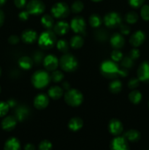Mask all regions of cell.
<instances>
[{"instance_id":"16","label":"cell","mask_w":149,"mask_h":150,"mask_svg":"<svg viewBox=\"0 0 149 150\" xmlns=\"http://www.w3.org/2000/svg\"><path fill=\"white\" fill-rule=\"evenodd\" d=\"M145 40V35L141 30H138L133 33L129 38V42L132 46L137 47L140 46L144 42Z\"/></svg>"},{"instance_id":"5","label":"cell","mask_w":149,"mask_h":150,"mask_svg":"<svg viewBox=\"0 0 149 150\" xmlns=\"http://www.w3.org/2000/svg\"><path fill=\"white\" fill-rule=\"evenodd\" d=\"M64 100L70 106L77 107L83 102V95L78 89H70L64 94Z\"/></svg>"},{"instance_id":"44","label":"cell","mask_w":149,"mask_h":150,"mask_svg":"<svg viewBox=\"0 0 149 150\" xmlns=\"http://www.w3.org/2000/svg\"><path fill=\"white\" fill-rule=\"evenodd\" d=\"M140 51H139L138 49H137V48H133V49H131V51H130L129 56V57L131 59H132L133 60H135L137 59L140 57Z\"/></svg>"},{"instance_id":"2","label":"cell","mask_w":149,"mask_h":150,"mask_svg":"<svg viewBox=\"0 0 149 150\" xmlns=\"http://www.w3.org/2000/svg\"><path fill=\"white\" fill-rule=\"evenodd\" d=\"M38 45L42 49L48 50L56 45V35L51 29H46L38 37Z\"/></svg>"},{"instance_id":"14","label":"cell","mask_w":149,"mask_h":150,"mask_svg":"<svg viewBox=\"0 0 149 150\" xmlns=\"http://www.w3.org/2000/svg\"><path fill=\"white\" fill-rule=\"evenodd\" d=\"M108 129L110 133L113 136H119L124 130L123 124L117 119H112L108 124Z\"/></svg>"},{"instance_id":"9","label":"cell","mask_w":149,"mask_h":150,"mask_svg":"<svg viewBox=\"0 0 149 150\" xmlns=\"http://www.w3.org/2000/svg\"><path fill=\"white\" fill-rule=\"evenodd\" d=\"M72 30L77 35L84 34L86 32V23L84 18L80 16H76L72 19L70 25Z\"/></svg>"},{"instance_id":"8","label":"cell","mask_w":149,"mask_h":150,"mask_svg":"<svg viewBox=\"0 0 149 150\" xmlns=\"http://www.w3.org/2000/svg\"><path fill=\"white\" fill-rule=\"evenodd\" d=\"M122 18L119 13L116 12H110L104 17V23L110 29H114L121 24Z\"/></svg>"},{"instance_id":"31","label":"cell","mask_w":149,"mask_h":150,"mask_svg":"<svg viewBox=\"0 0 149 150\" xmlns=\"http://www.w3.org/2000/svg\"><path fill=\"white\" fill-rule=\"evenodd\" d=\"M56 47L60 52L66 54L69 50V43L64 39L58 40L56 42Z\"/></svg>"},{"instance_id":"10","label":"cell","mask_w":149,"mask_h":150,"mask_svg":"<svg viewBox=\"0 0 149 150\" xmlns=\"http://www.w3.org/2000/svg\"><path fill=\"white\" fill-rule=\"evenodd\" d=\"M43 65L45 70L48 71H54L57 70L58 64H59V60L57 59L55 55L53 54H48L43 59Z\"/></svg>"},{"instance_id":"1","label":"cell","mask_w":149,"mask_h":150,"mask_svg":"<svg viewBox=\"0 0 149 150\" xmlns=\"http://www.w3.org/2000/svg\"><path fill=\"white\" fill-rule=\"evenodd\" d=\"M100 72L106 79H114L118 76L126 77L128 74L127 69H120L115 62L112 60H105L100 65Z\"/></svg>"},{"instance_id":"15","label":"cell","mask_w":149,"mask_h":150,"mask_svg":"<svg viewBox=\"0 0 149 150\" xmlns=\"http://www.w3.org/2000/svg\"><path fill=\"white\" fill-rule=\"evenodd\" d=\"M38 39V35L36 31L32 29H25L21 34V40L24 43L32 44Z\"/></svg>"},{"instance_id":"41","label":"cell","mask_w":149,"mask_h":150,"mask_svg":"<svg viewBox=\"0 0 149 150\" xmlns=\"http://www.w3.org/2000/svg\"><path fill=\"white\" fill-rule=\"evenodd\" d=\"M43 59H44V56H43V54H42V52L37 51H36L34 54L33 61H34L35 63H37V64H39V63L43 62Z\"/></svg>"},{"instance_id":"29","label":"cell","mask_w":149,"mask_h":150,"mask_svg":"<svg viewBox=\"0 0 149 150\" xmlns=\"http://www.w3.org/2000/svg\"><path fill=\"white\" fill-rule=\"evenodd\" d=\"M89 22L90 23L91 26L93 28H98L101 26L102 23V20L100 16L97 14H92L89 17Z\"/></svg>"},{"instance_id":"35","label":"cell","mask_w":149,"mask_h":150,"mask_svg":"<svg viewBox=\"0 0 149 150\" xmlns=\"http://www.w3.org/2000/svg\"><path fill=\"white\" fill-rule=\"evenodd\" d=\"M134 60L130 58L129 57H123V59H121V66H122L125 69H129L131 67H132L134 62H133Z\"/></svg>"},{"instance_id":"40","label":"cell","mask_w":149,"mask_h":150,"mask_svg":"<svg viewBox=\"0 0 149 150\" xmlns=\"http://www.w3.org/2000/svg\"><path fill=\"white\" fill-rule=\"evenodd\" d=\"M52 144L48 140H43L39 143V150H51Z\"/></svg>"},{"instance_id":"39","label":"cell","mask_w":149,"mask_h":150,"mask_svg":"<svg viewBox=\"0 0 149 150\" xmlns=\"http://www.w3.org/2000/svg\"><path fill=\"white\" fill-rule=\"evenodd\" d=\"M9 108H10V107H9L7 102L0 101V117H3L6 116V114L9 111Z\"/></svg>"},{"instance_id":"49","label":"cell","mask_w":149,"mask_h":150,"mask_svg":"<svg viewBox=\"0 0 149 150\" xmlns=\"http://www.w3.org/2000/svg\"><path fill=\"white\" fill-rule=\"evenodd\" d=\"M7 104H8L10 108H13L16 105V101L14 99H10L7 101Z\"/></svg>"},{"instance_id":"54","label":"cell","mask_w":149,"mask_h":150,"mask_svg":"<svg viewBox=\"0 0 149 150\" xmlns=\"http://www.w3.org/2000/svg\"><path fill=\"white\" fill-rule=\"evenodd\" d=\"M92 1H94V2H99V1H102V0H91Z\"/></svg>"},{"instance_id":"7","label":"cell","mask_w":149,"mask_h":150,"mask_svg":"<svg viewBox=\"0 0 149 150\" xmlns=\"http://www.w3.org/2000/svg\"><path fill=\"white\" fill-rule=\"evenodd\" d=\"M26 11L29 15L39 16L42 14L45 10V5L41 0H30L26 4Z\"/></svg>"},{"instance_id":"56","label":"cell","mask_w":149,"mask_h":150,"mask_svg":"<svg viewBox=\"0 0 149 150\" xmlns=\"http://www.w3.org/2000/svg\"><path fill=\"white\" fill-rule=\"evenodd\" d=\"M0 91H1V88H0Z\"/></svg>"},{"instance_id":"32","label":"cell","mask_w":149,"mask_h":150,"mask_svg":"<svg viewBox=\"0 0 149 150\" xmlns=\"http://www.w3.org/2000/svg\"><path fill=\"white\" fill-rule=\"evenodd\" d=\"M64 76L62 72L60 71V70H56L51 73V80L53 81L54 83H58V82H61L64 79Z\"/></svg>"},{"instance_id":"28","label":"cell","mask_w":149,"mask_h":150,"mask_svg":"<svg viewBox=\"0 0 149 150\" xmlns=\"http://www.w3.org/2000/svg\"><path fill=\"white\" fill-rule=\"evenodd\" d=\"M124 137L126 139L131 142H136L140 139V132L136 130H129L124 134Z\"/></svg>"},{"instance_id":"18","label":"cell","mask_w":149,"mask_h":150,"mask_svg":"<svg viewBox=\"0 0 149 150\" xmlns=\"http://www.w3.org/2000/svg\"><path fill=\"white\" fill-rule=\"evenodd\" d=\"M17 122V120L14 116H7L1 121V126L4 130L11 131L15 127Z\"/></svg>"},{"instance_id":"19","label":"cell","mask_w":149,"mask_h":150,"mask_svg":"<svg viewBox=\"0 0 149 150\" xmlns=\"http://www.w3.org/2000/svg\"><path fill=\"white\" fill-rule=\"evenodd\" d=\"M111 45L115 49H120L123 48L125 44V40L121 33H114L110 40Z\"/></svg>"},{"instance_id":"33","label":"cell","mask_w":149,"mask_h":150,"mask_svg":"<svg viewBox=\"0 0 149 150\" xmlns=\"http://www.w3.org/2000/svg\"><path fill=\"white\" fill-rule=\"evenodd\" d=\"M125 19L127 23L129 24H133L138 21V15L134 11L129 12L128 13L126 14Z\"/></svg>"},{"instance_id":"50","label":"cell","mask_w":149,"mask_h":150,"mask_svg":"<svg viewBox=\"0 0 149 150\" xmlns=\"http://www.w3.org/2000/svg\"><path fill=\"white\" fill-rule=\"evenodd\" d=\"M4 21V14L2 10H0V27L3 25Z\"/></svg>"},{"instance_id":"48","label":"cell","mask_w":149,"mask_h":150,"mask_svg":"<svg viewBox=\"0 0 149 150\" xmlns=\"http://www.w3.org/2000/svg\"><path fill=\"white\" fill-rule=\"evenodd\" d=\"M14 4L18 8L21 9L26 6V0H14Z\"/></svg>"},{"instance_id":"22","label":"cell","mask_w":149,"mask_h":150,"mask_svg":"<svg viewBox=\"0 0 149 150\" xmlns=\"http://www.w3.org/2000/svg\"><path fill=\"white\" fill-rule=\"evenodd\" d=\"M83 122L82 120V119H80V117H72L71 120L69 121L68 123V127L70 130H71L72 131H78L79 130L83 127Z\"/></svg>"},{"instance_id":"25","label":"cell","mask_w":149,"mask_h":150,"mask_svg":"<svg viewBox=\"0 0 149 150\" xmlns=\"http://www.w3.org/2000/svg\"><path fill=\"white\" fill-rule=\"evenodd\" d=\"M41 23L45 29H51L54 26L53 17L49 14H45L41 18Z\"/></svg>"},{"instance_id":"51","label":"cell","mask_w":149,"mask_h":150,"mask_svg":"<svg viewBox=\"0 0 149 150\" xmlns=\"http://www.w3.org/2000/svg\"><path fill=\"white\" fill-rule=\"evenodd\" d=\"M62 88L63 89H66V90H69L70 88V84L68 81H64L62 83Z\"/></svg>"},{"instance_id":"3","label":"cell","mask_w":149,"mask_h":150,"mask_svg":"<svg viewBox=\"0 0 149 150\" xmlns=\"http://www.w3.org/2000/svg\"><path fill=\"white\" fill-rule=\"evenodd\" d=\"M31 81L34 87L38 89H42L49 85L51 81V75L45 70H37L33 73Z\"/></svg>"},{"instance_id":"6","label":"cell","mask_w":149,"mask_h":150,"mask_svg":"<svg viewBox=\"0 0 149 150\" xmlns=\"http://www.w3.org/2000/svg\"><path fill=\"white\" fill-rule=\"evenodd\" d=\"M51 15L53 18L58 19H63L67 18L70 14L69 6L65 2H57L51 7Z\"/></svg>"},{"instance_id":"46","label":"cell","mask_w":149,"mask_h":150,"mask_svg":"<svg viewBox=\"0 0 149 150\" xmlns=\"http://www.w3.org/2000/svg\"><path fill=\"white\" fill-rule=\"evenodd\" d=\"M29 16H30L29 13L26 10V11L20 12L18 15V18L21 21H27L29 19Z\"/></svg>"},{"instance_id":"26","label":"cell","mask_w":149,"mask_h":150,"mask_svg":"<svg viewBox=\"0 0 149 150\" xmlns=\"http://www.w3.org/2000/svg\"><path fill=\"white\" fill-rule=\"evenodd\" d=\"M83 44H84V40H83V37L80 36V35H74L70 40V46L72 48H74V49L80 48L83 46Z\"/></svg>"},{"instance_id":"34","label":"cell","mask_w":149,"mask_h":150,"mask_svg":"<svg viewBox=\"0 0 149 150\" xmlns=\"http://www.w3.org/2000/svg\"><path fill=\"white\" fill-rule=\"evenodd\" d=\"M83 8H84V4L81 1H79V0L74 1L71 6V10L74 13H80L83 11Z\"/></svg>"},{"instance_id":"53","label":"cell","mask_w":149,"mask_h":150,"mask_svg":"<svg viewBox=\"0 0 149 150\" xmlns=\"http://www.w3.org/2000/svg\"><path fill=\"white\" fill-rule=\"evenodd\" d=\"M6 1H7V0H0V7L4 5V4L6 3Z\"/></svg>"},{"instance_id":"11","label":"cell","mask_w":149,"mask_h":150,"mask_svg":"<svg viewBox=\"0 0 149 150\" xmlns=\"http://www.w3.org/2000/svg\"><path fill=\"white\" fill-rule=\"evenodd\" d=\"M111 150H129L127 140L123 136H117L110 142Z\"/></svg>"},{"instance_id":"45","label":"cell","mask_w":149,"mask_h":150,"mask_svg":"<svg viewBox=\"0 0 149 150\" xmlns=\"http://www.w3.org/2000/svg\"><path fill=\"white\" fill-rule=\"evenodd\" d=\"M120 32L122 35H127L130 33V27L126 24H121L119 26Z\"/></svg>"},{"instance_id":"47","label":"cell","mask_w":149,"mask_h":150,"mask_svg":"<svg viewBox=\"0 0 149 150\" xmlns=\"http://www.w3.org/2000/svg\"><path fill=\"white\" fill-rule=\"evenodd\" d=\"M19 41H20V39L17 35H11L8 38V42L11 45H16V44L18 43Z\"/></svg>"},{"instance_id":"27","label":"cell","mask_w":149,"mask_h":150,"mask_svg":"<svg viewBox=\"0 0 149 150\" xmlns=\"http://www.w3.org/2000/svg\"><path fill=\"white\" fill-rule=\"evenodd\" d=\"M121 89H122V83L118 79H115L109 83V90L111 93L118 94L121 92Z\"/></svg>"},{"instance_id":"57","label":"cell","mask_w":149,"mask_h":150,"mask_svg":"<svg viewBox=\"0 0 149 150\" xmlns=\"http://www.w3.org/2000/svg\"><path fill=\"white\" fill-rule=\"evenodd\" d=\"M148 150H149V149H148Z\"/></svg>"},{"instance_id":"37","label":"cell","mask_w":149,"mask_h":150,"mask_svg":"<svg viewBox=\"0 0 149 150\" xmlns=\"http://www.w3.org/2000/svg\"><path fill=\"white\" fill-rule=\"evenodd\" d=\"M95 38L97 40L104 42L108 39V33L106 31L103 30V29H99L97 32H95Z\"/></svg>"},{"instance_id":"20","label":"cell","mask_w":149,"mask_h":150,"mask_svg":"<svg viewBox=\"0 0 149 150\" xmlns=\"http://www.w3.org/2000/svg\"><path fill=\"white\" fill-rule=\"evenodd\" d=\"M70 26L69 23L65 21H60L57 22L53 26V32H55L56 35L62 36V35H66L69 32Z\"/></svg>"},{"instance_id":"52","label":"cell","mask_w":149,"mask_h":150,"mask_svg":"<svg viewBox=\"0 0 149 150\" xmlns=\"http://www.w3.org/2000/svg\"><path fill=\"white\" fill-rule=\"evenodd\" d=\"M25 150H35V147L32 144H27L24 147Z\"/></svg>"},{"instance_id":"23","label":"cell","mask_w":149,"mask_h":150,"mask_svg":"<svg viewBox=\"0 0 149 150\" xmlns=\"http://www.w3.org/2000/svg\"><path fill=\"white\" fill-rule=\"evenodd\" d=\"M4 150H20V144L18 139L14 137L7 139L4 144Z\"/></svg>"},{"instance_id":"30","label":"cell","mask_w":149,"mask_h":150,"mask_svg":"<svg viewBox=\"0 0 149 150\" xmlns=\"http://www.w3.org/2000/svg\"><path fill=\"white\" fill-rule=\"evenodd\" d=\"M129 100L133 104H138L142 100V95L139 91L133 90L129 95Z\"/></svg>"},{"instance_id":"42","label":"cell","mask_w":149,"mask_h":150,"mask_svg":"<svg viewBox=\"0 0 149 150\" xmlns=\"http://www.w3.org/2000/svg\"><path fill=\"white\" fill-rule=\"evenodd\" d=\"M139 84H140V80L138 79H135V78L131 79L128 82V86L131 89H136L139 86Z\"/></svg>"},{"instance_id":"36","label":"cell","mask_w":149,"mask_h":150,"mask_svg":"<svg viewBox=\"0 0 149 150\" xmlns=\"http://www.w3.org/2000/svg\"><path fill=\"white\" fill-rule=\"evenodd\" d=\"M110 57L112 61L115 62H121L123 57H124L121 51H120L118 49H115L114 51H112L111 52Z\"/></svg>"},{"instance_id":"17","label":"cell","mask_w":149,"mask_h":150,"mask_svg":"<svg viewBox=\"0 0 149 150\" xmlns=\"http://www.w3.org/2000/svg\"><path fill=\"white\" fill-rule=\"evenodd\" d=\"M29 114H30V111L29 108L25 105H20L15 110L14 117H15L18 122H23L28 118Z\"/></svg>"},{"instance_id":"24","label":"cell","mask_w":149,"mask_h":150,"mask_svg":"<svg viewBox=\"0 0 149 150\" xmlns=\"http://www.w3.org/2000/svg\"><path fill=\"white\" fill-rule=\"evenodd\" d=\"M33 59H31L30 57H26V56L20 57L18 59L19 67L24 70H29L30 69H32V67H33Z\"/></svg>"},{"instance_id":"55","label":"cell","mask_w":149,"mask_h":150,"mask_svg":"<svg viewBox=\"0 0 149 150\" xmlns=\"http://www.w3.org/2000/svg\"><path fill=\"white\" fill-rule=\"evenodd\" d=\"M1 67H0V76H1Z\"/></svg>"},{"instance_id":"21","label":"cell","mask_w":149,"mask_h":150,"mask_svg":"<svg viewBox=\"0 0 149 150\" xmlns=\"http://www.w3.org/2000/svg\"><path fill=\"white\" fill-rule=\"evenodd\" d=\"M48 97L53 100H58L63 96L64 90L63 88L58 86H52L48 89Z\"/></svg>"},{"instance_id":"13","label":"cell","mask_w":149,"mask_h":150,"mask_svg":"<svg viewBox=\"0 0 149 150\" xmlns=\"http://www.w3.org/2000/svg\"><path fill=\"white\" fill-rule=\"evenodd\" d=\"M137 79L140 81H149V62H143L137 69Z\"/></svg>"},{"instance_id":"12","label":"cell","mask_w":149,"mask_h":150,"mask_svg":"<svg viewBox=\"0 0 149 150\" xmlns=\"http://www.w3.org/2000/svg\"><path fill=\"white\" fill-rule=\"evenodd\" d=\"M49 97L44 93L38 94L34 99V106L37 110H42L47 108L49 104Z\"/></svg>"},{"instance_id":"38","label":"cell","mask_w":149,"mask_h":150,"mask_svg":"<svg viewBox=\"0 0 149 150\" xmlns=\"http://www.w3.org/2000/svg\"><path fill=\"white\" fill-rule=\"evenodd\" d=\"M140 16L145 21H149V6L147 4L142 6L140 10Z\"/></svg>"},{"instance_id":"4","label":"cell","mask_w":149,"mask_h":150,"mask_svg":"<svg viewBox=\"0 0 149 150\" xmlns=\"http://www.w3.org/2000/svg\"><path fill=\"white\" fill-rule=\"evenodd\" d=\"M59 65L64 71L72 73L78 67V61L74 56L71 54H64L59 59Z\"/></svg>"},{"instance_id":"43","label":"cell","mask_w":149,"mask_h":150,"mask_svg":"<svg viewBox=\"0 0 149 150\" xmlns=\"http://www.w3.org/2000/svg\"><path fill=\"white\" fill-rule=\"evenodd\" d=\"M129 4L133 8H139L144 3L145 0H128Z\"/></svg>"}]
</instances>
